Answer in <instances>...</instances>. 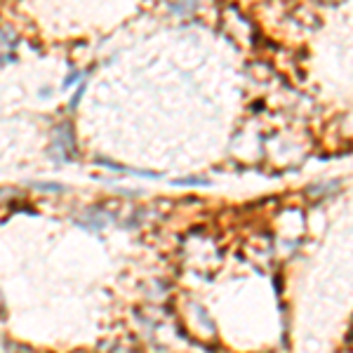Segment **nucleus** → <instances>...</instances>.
I'll list each match as a JSON object with an SVG mask.
<instances>
[{
  "label": "nucleus",
  "instance_id": "nucleus-7",
  "mask_svg": "<svg viewBox=\"0 0 353 353\" xmlns=\"http://www.w3.org/2000/svg\"><path fill=\"white\" fill-rule=\"evenodd\" d=\"M80 75H82V73H78V71L68 73V75H66V82H64V87H71V85H75V80H80Z\"/></svg>",
  "mask_w": 353,
  "mask_h": 353
},
{
  "label": "nucleus",
  "instance_id": "nucleus-2",
  "mask_svg": "<svg viewBox=\"0 0 353 353\" xmlns=\"http://www.w3.org/2000/svg\"><path fill=\"white\" fill-rule=\"evenodd\" d=\"M111 222H113V217H111L109 212H102V210H87V212H85V219L80 222V226L90 229V231H99V229H104V226L111 224Z\"/></svg>",
  "mask_w": 353,
  "mask_h": 353
},
{
  "label": "nucleus",
  "instance_id": "nucleus-4",
  "mask_svg": "<svg viewBox=\"0 0 353 353\" xmlns=\"http://www.w3.org/2000/svg\"><path fill=\"white\" fill-rule=\"evenodd\" d=\"M31 186H33V189H38V191H50V193H64V191H66V186L55 184V182H33Z\"/></svg>",
  "mask_w": 353,
  "mask_h": 353
},
{
  "label": "nucleus",
  "instance_id": "nucleus-5",
  "mask_svg": "<svg viewBox=\"0 0 353 353\" xmlns=\"http://www.w3.org/2000/svg\"><path fill=\"white\" fill-rule=\"evenodd\" d=\"M82 92H85V85H80V87L75 90V95L71 97V102H68V109H75V106H78V102H80V97H82Z\"/></svg>",
  "mask_w": 353,
  "mask_h": 353
},
{
  "label": "nucleus",
  "instance_id": "nucleus-6",
  "mask_svg": "<svg viewBox=\"0 0 353 353\" xmlns=\"http://www.w3.org/2000/svg\"><path fill=\"white\" fill-rule=\"evenodd\" d=\"M200 184H207L205 179H179L176 186H200Z\"/></svg>",
  "mask_w": 353,
  "mask_h": 353
},
{
  "label": "nucleus",
  "instance_id": "nucleus-3",
  "mask_svg": "<svg viewBox=\"0 0 353 353\" xmlns=\"http://www.w3.org/2000/svg\"><path fill=\"white\" fill-rule=\"evenodd\" d=\"M198 0H174V3H170V10L176 14H191L193 10H196Z\"/></svg>",
  "mask_w": 353,
  "mask_h": 353
},
{
  "label": "nucleus",
  "instance_id": "nucleus-1",
  "mask_svg": "<svg viewBox=\"0 0 353 353\" xmlns=\"http://www.w3.org/2000/svg\"><path fill=\"white\" fill-rule=\"evenodd\" d=\"M55 151H59L66 160L75 158V142H73V127L71 125H59L55 132Z\"/></svg>",
  "mask_w": 353,
  "mask_h": 353
}]
</instances>
